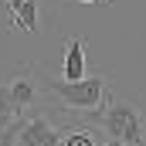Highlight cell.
Wrapping results in <instances>:
<instances>
[{
	"instance_id": "1",
	"label": "cell",
	"mask_w": 146,
	"mask_h": 146,
	"mask_svg": "<svg viewBox=\"0 0 146 146\" xmlns=\"http://www.w3.org/2000/svg\"><path fill=\"white\" fill-rule=\"evenodd\" d=\"M112 95V85L106 82V75H85L78 82H54L48 85V99H58V106L65 115H82V119H99L106 102Z\"/></svg>"
},
{
	"instance_id": "2",
	"label": "cell",
	"mask_w": 146,
	"mask_h": 146,
	"mask_svg": "<svg viewBox=\"0 0 146 146\" xmlns=\"http://www.w3.org/2000/svg\"><path fill=\"white\" fill-rule=\"evenodd\" d=\"M95 126L115 146H143L146 143V119H143V112L136 109L133 102H126L115 88H112L102 115L95 119Z\"/></svg>"
},
{
	"instance_id": "3",
	"label": "cell",
	"mask_w": 146,
	"mask_h": 146,
	"mask_svg": "<svg viewBox=\"0 0 146 146\" xmlns=\"http://www.w3.org/2000/svg\"><path fill=\"white\" fill-rule=\"evenodd\" d=\"M7 85H10V99H14L17 115L37 112L41 106H44V99H48V88H44V82H41V75H37L34 65L14 68V72L7 75Z\"/></svg>"
},
{
	"instance_id": "4",
	"label": "cell",
	"mask_w": 146,
	"mask_h": 146,
	"mask_svg": "<svg viewBox=\"0 0 146 146\" xmlns=\"http://www.w3.org/2000/svg\"><path fill=\"white\" fill-rule=\"evenodd\" d=\"M58 139H61V126H54L37 109L31 115H21V129H17L14 146H58Z\"/></svg>"
},
{
	"instance_id": "5",
	"label": "cell",
	"mask_w": 146,
	"mask_h": 146,
	"mask_svg": "<svg viewBox=\"0 0 146 146\" xmlns=\"http://www.w3.org/2000/svg\"><path fill=\"white\" fill-rule=\"evenodd\" d=\"M58 146H115L106 139V133L95 122H65Z\"/></svg>"
},
{
	"instance_id": "6",
	"label": "cell",
	"mask_w": 146,
	"mask_h": 146,
	"mask_svg": "<svg viewBox=\"0 0 146 146\" xmlns=\"http://www.w3.org/2000/svg\"><path fill=\"white\" fill-rule=\"evenodd\" d=\"M85 48H88L85 37H72V41L65 44V61H61V78H65V82L85 78Z\"/></svg>"
},
{
	"instance_id": "7",
	"label": "cell",
	"mask_w": 146,
	"mask_h": 146,
	"mask_svg": "<svg viewBox=\"0 0 146 146\" xmlns=\"http://www.w3.org/2000/svg\"><path fill=\"white\" fill-rule=\"evenodd\" d=\"M7 14L14 31H37V0H7Z\"/></svg>"
},
{
	"instance_id": "8",
	"label": "cell",
	"mask_w": 146,
	"mask_h": 146,
	"mask_svg": "<svg viewBox=\"0 0 146 146\" xmlns=\"http://www.w3.org/2000/svg\"><path fill=\"white\" fill-rule=\"evenodd\" d=\"M0 115H17L14 99H10V85H7V78L0 82Z\"/></svg>"
},
{
	"instance_id": "9",
	"label": "cell",
	"mask_w": 146,
	"mask_h": 146,
	"mask_svg": "<svg viewBox=\"0 0 146 146\" xmlns=\"http://www.w3.org/2000/svg\"><path fill=\"white\" fill-rule=\"evenodd\" d=\"M78 3H112V0H78Z\"/></svg>"
},
{
	"instance_id": "10",
	"label": "cell",
	"mask_w": 146,
	"mask_h": 146,
	"mask_svg": "<svg viewBox=\"0 0 146 146\" xmlns=\"http://www.w3.org/2000/svg\"><path fill=\"white\" fill-rule=\"evenodd\" d=\"M3 3H7V0H3Z\"/></svg>"
}]
</instances>
